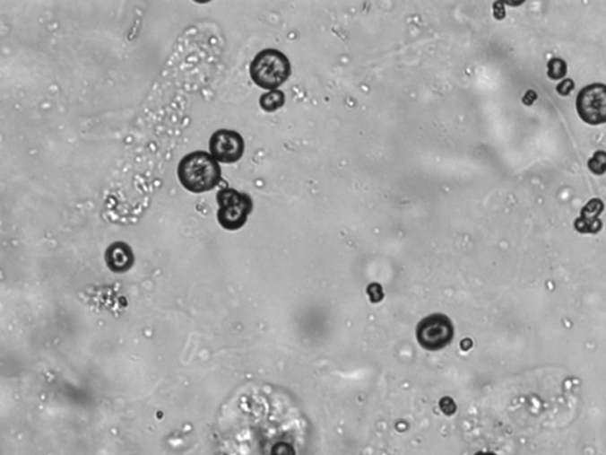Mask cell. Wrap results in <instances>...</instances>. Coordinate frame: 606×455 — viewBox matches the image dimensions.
Segmentation results:
<instances>
[{"mask_svg":"<svg viewBox=\"0 0 606 455\" xmlns=\"http://www.w3.org/2000/svg\"><path fill=\"white\" fill-rule=\"evenodd\" d=\"M178 179L192 194L212 191L221 180L220 162L205 151H195L179 162Z\"/></svg>","mask_w":606,"mask_h":455,"instance_id":"cell-1","label":"cell"},{"mask_svg":"<svg viewBox=\"0 0 606 455\" xmlns=\"http://www.w3.org/2000/svg\"><path fill=\"white\" fill-rule=\"evenodd\" d=\"M291 74L290 60L276 49L262 50L250 65L251 80L262 90L277 91Z\"/></svg>","mask_w":606,"mask_h":455,"instance_id":"cell-2","label":"cell"},{"mask_svg":"<svg viewBox=\"0 0 606 455\" xmlns=\"http://www.w3.org/2000/svg\"><path fill=\"white\" fill-rule=\"evenodd\" d=\"M216 197L217 220L221 227L230 232L243 228L254 208L250 196L235 188H225L218 191Z\"/></svg>","mask_w":606,"mask_h":455,"instance_id":"cell-3","label":"cell"},{"mask_svg":"<svg viewBox=\"0 0 606 455\" xmlns=\"http://www.w3.org/2000/svg\"><path fill=\"white\" fill-rule=\"evenodd\" d=\"M454 328L452 320L445 314H432L420 321L417 328V339L425 350L437 351L452 343Z\"/></svg>","mask_w":606,"mask_h":455,"instance_id":"cell-4","label":"cell"},{"mask_svg":"<svg viewBox=\"0 0 606 455\" xmlns=\"http://www.w3.org/2000/svg\"><path fill=\"white\" fill-rule=\"evenodd\" d=\"M576 112L586 124H606V84L593 83L584 87L576 100Z\"/></svg>","mask_w":606,"mask_h":455,"instance_id":"cell-5","label":"cell"},{"mask_svg":"<svg viewBox=\"0 0 606 455\" xmlns=\"http://www.w3.org/2000/svg\"><path fill=\"white\" fill-rule=\"evenodd\" d=\"M210 152L218 162L223 164H234L243 157L246 144L238 132L231 129H220L210 138Z\"/></svg>","mask_w":606,"mask_h":455,"instance_id":"cell-6","label":"cell"},{"mask_svg":"<svg viewBox=\"0 0 606 455\" xmlns=\"http://www.w3.org/2000/svg\"><path fill=\"white\" fill-rule=\"evenodd\" d=\"M604 212V203L600 198H593L580 212V216L575 222L576 232L582 234H597L603 227V222L600 220L601 214Z\"/></svg>","mask_w":606,"mask_h":455,"instance_id":"cell-7","label":"cell"},{"mask_svg":"<svg viewBox=\"0 0 606 455\" xmlns=\"http://www.w3.org/2000/svg\"><path fill=\"white\" fill-rule=\"evenodd\" d=\"M105 258L110 271L116 273L127 272L134 264V254L131 247L124 242L110 244L106 251Z\"/></svg>","mask_w":606,"mask_h":455,"instance_id":"cell-8","label":"cell"},{"mask_svg":"<svg viewBox=\"0 0 606 455\" xmlns=\"http://www.w3.org/2000/svg\"><path fill=\"white\" fill-rule=\"evenodd\" d=\"M284 102H286V96H284V92L281 91L265 92V94L262 95L260 98L261 109L268 113H273L275 112V110L280 109L281 107H283Z\"/></svg>","mask_w":606,"mask_h":455,"instance_id":"cell-9","label":"cell"},{"mask_svg":"<svg viewBox=\"0 0 606 455\" xmlns=\"http://www.w3.org/2000/svg\"><path fill=\"white\" fill-rule=\"evenodd\" d=\"M549 70H547V75L550 79L552 80H561L567 75V62L561 60V58H552L549 62Z\"/></svg>","mask_w":606,"mask_h":455,"instance_id":"cell-10","label":"cell"},{"mask_svg":"<svg viewBox=\"0 0 606 455\" xmlns=\"http://www.w3.org/2000/svg\"><path fill=\"white\" fill-rule=\"evenodd\" d=\"M587 166L594 175H604L606 172V152L597 151L593 157L587 162Z\"/></svg>","mask_w":606,"mask_h":455,"instance_id":"cell-11","label":"cell"},{"mask_svg":"<svg viewBox=\"0 0 606 455\" xmlns=\"http://www.w3.org/2000/svg\"><path fill=\"white\" fill-rule=\"evenodd\" d=\"M271 455H295V450L290 443L279 442L273 446Z\"/></svg>","mask_w":606,"mask_h":455,"instance_id":"cell-12","label":"cell"},{"mask_svg":"<svg viewBox=\"0 0 606 455\" xmlns=\"http://www.w3.org/2000/svg\"><path fill=\"white\" fill-rule=\"evenodd\" d=\"M574 90L575 83L571 79L563 81V83H561L559 86L557 87V92L563 96H567Z\"/></svg>","mask_w":606,"mask_h":455,"instance_id":"cell-13","label":"cell"},{"mask_svg":"<svg viewBox=\"0 0 606 455\" xmlns=\"http://www.w3.org/2000/svg\"><path fill=\"white\" fill-rule=\"evenodd\" d=\"M441 409L446 416H452V414L454 413V410H456V406H454L452 398H445L441 402Z\"/></svg>","mask_w":606,"mask_h":455,"instance_id":"cell-14","label":"cell"},{"mask_svg":"<svg viewBox=\"0 0 606 455\" xmlns=\"http://www.w3.org/2000/svg\"><path fill=\"white\" fill-rule=\"evenodd\" d=\"M475 455H497V454H494V453H485V452H480V453H478V454H475Z\"/></svg>","mask_w":606,"mask_h":455,"instance_id":"cell-15","label":"cell"}]
</instances>
